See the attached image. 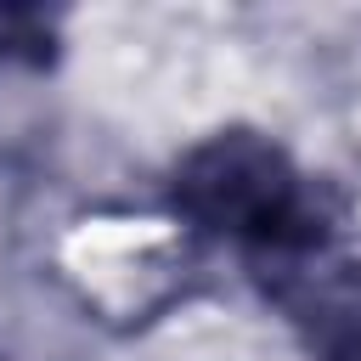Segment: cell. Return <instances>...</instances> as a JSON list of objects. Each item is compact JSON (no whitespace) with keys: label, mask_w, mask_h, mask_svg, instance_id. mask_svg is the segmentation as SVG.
Here are the masks:
<instances>
[{"label":"cell","mask_w":361,"mask_h":361,"mask_svg":"<svg viewBox=\"0 0 361 361\" xmlns=\"http://www.w3.org/2000/svg\"><path fill=\"white\" fill-rule=\"evenodd\" d=\"M169 203L192 231L226 237L259 254L265 265L322 254L327 243V214L316 186L305 180V169L288 158L282 141L248 124L197 141L169 175Z\"/></svg>","instance_id":"1"},{"label":"cell","mask_w":361,"mask_h":361,"mask_svg":"<svg viewBox=\"0 0 361 361\" xmlns=\"http://www.w3.org/2000/svg\"><path fill=\"white\" fill-rule=\"evenodd\" d=\"M56 11L39 6H0V62L6 68H51L56 62Z\"/></svg>","instance_id":"3"},{"label":"cell","mask_w":361,"mask_h":361,"mask_svg":"<svg viewBox=\"0 0 361 361\" xmlns=\"http://www.w3.org/2000/svg\"><path fill=\"white\" fill-rule=\"evenodd\" d=\"M265 293L316 344L322 361H361V259H276Z\"/></svg>","instance_id":"2"}]
</instances>
